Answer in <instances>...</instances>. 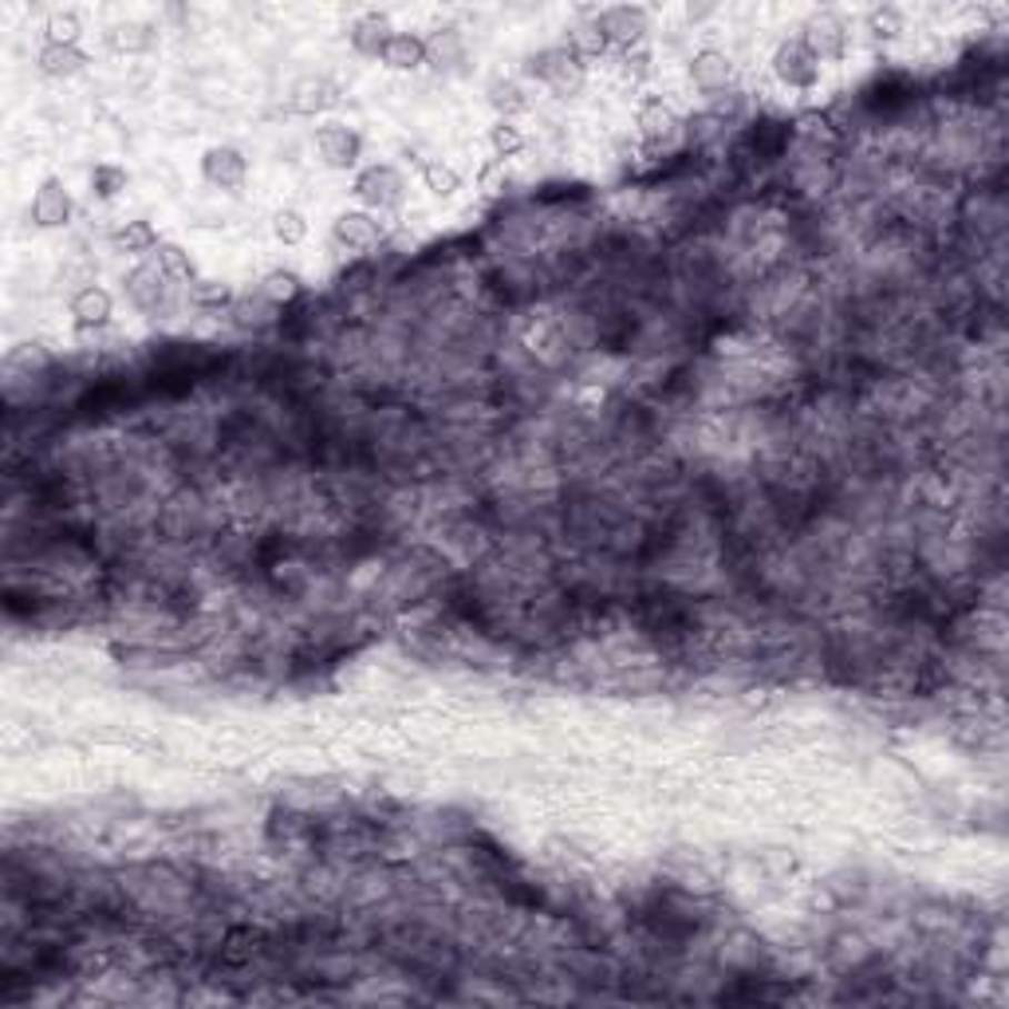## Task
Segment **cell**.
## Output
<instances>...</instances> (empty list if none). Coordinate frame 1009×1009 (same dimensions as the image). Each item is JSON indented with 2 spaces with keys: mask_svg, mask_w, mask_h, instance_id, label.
<instances>
[{
  "mask_svg": "<svg viewBox=\"0 0 1009 1009\" xmlns=\"http://www.w3.org/2000/svg\"><path fill=\"white\" fill-rule=\"evenodd\" d=\"M127 170L122 166H114V162H99L96 170H91V198H99V201H111V198H119L122 190H127Z\"/></svg>",
  "mask_w": 1009,
  "mask_h": 1009,
  "instance_id": "cell-24",
  "label": "cell"
},
{
  "mask_svg": "<svg viewBox=\"0 0 1009 1009\" xmlns=\"http://www.w3.org/2000/svg\"><path fill=\"white\" fill-rule=\"evenodd\" d=\"M114 249L119 252H131V257H147V252H154L158 244H162V237H158V229L150 226L147 218L139 221H127V226L114 229Z\"/></svg>",
  "mask_w": 1009,
  "mask_h": 1009,
  "instance_id": "cell-20",
  "label": "cell"
},
{
  "mask_svg": "<svg viewBox=\"0 0 1009 1009\" xmlns=\"http://www.w3.org/2000/svg\"><path fill=\"white\" fill-rule=\"evenodd\" d=\"M636 131L643 134L651 147H662V142H670L682 131V119L662 96H647L643 103L636 107Z\"/></svg>",
  "mask_w": 1009,
  "mask_h": 1009,
  "instance_id": "cell-11",
  "label": "cell"
},
{
  "mask_svg": "<svg viewBox=\"0 0 1009 1009\" xmlns=\"http://www.w3.org/2000/svg\"><path fill=\"white\" fill-rule=\"evenodd\" d=\"M801 44L809 48L817 63H840L848 56V44H852V32H848V24L836 12H817L805 24Z\"/></svg>",
  "mask_w": 1009,
  "mask_h": 1009,
  "instance_id": "cell-4",
  "label": "cell"
},
{
  "mask_svg": "<svg viewBox=\"0 0 1009 1009\" xmlns=\"http://www.w3.org/2000/svg\"><path fill=\"white\" fill-rule=\"evenodd\" d=\"M489 107H493V111L501 114V119H509V122H513V114L529 111V107H532V99H529V91H525V83H521V79L497 76L493 83H489Z\"/></svg>",
  "mask_w": 1009,
  "mask_h": 1009,
  "instance_id": "cell-18",
  "label": "cell"
},
{
  "mask_svg": "<svg viewBox=\"0 0 1009 1009\" xmlns=\"http://www.w3.org/2000/svg\"><path fill=\"white\" fill-rule=\"evenodd\" d=\"M340 103V91H336V83H328V79H300L297 88H292V96H288V107L297 114H320L328 111V107Z\"/></svg>",
  "mask_w": 1009,
  "mask_h": 1009,
  "instance_id": "cell-17",
  "label": "cell"
},
{
  "mask_svg": "<svg viewBox=\"0 0 1009 1009\" xmlns=\"http://www.w3.org/2000/svg\"><path fill=\"white\" fill-rule=\"evenodd\" d=\"M769 63H773V76L792 91H812L820 83V63L812 60V52L801 44V36L781 40V44L773 48V60Z\"/></svg>",
  "mask_w": 1009,
  "mask_h": 1009,
  "instance_id": "cell-7",
  "label": "cell"
},
{
  "mask_svg": "<svg viewBox=\"0 0 1009 1009\" xmlns=\"http://www.w3.org/2000/svg\"><path fill=\"white\" fill-rule=\"evenodd\" d=\"M166 292H170V280L158 264H139V269L127 277V297H131L134 308L142 312H158L166 304Z\"/></svg>",
  "mask_w": 1009,
  "mask_h": 1009,
  "instance_id": "cell-14",
  "label": "cell"
},
{
  "mask_svg": "<svg viewBox=\"0 0 1009 1009\" xmlns=\"http://www.w3.org/2000/svg\"><path fill=\"white\" fill-rule=\"evenodd\" d=\"M154 264L166 272V280H186V284H193L198 280V264H193V257L182 249V244L174 241H162L154 249Z\"/></svg>",
  "mask_w": 1009,
  "mask_h": 1009,
  "instance_id": "cell-21",
  "label": "cell"
},
{
  "mask_svg": "<svg viewBox=\"0 0 1009 1009\" xmlns=\"http://www.w3.org/2000/svg\"><path fill=\"white\" fill-rule=\"evenodd\" d=\"M379 60L391 71H422L430 63V44L414 32H394Z\"/></svg>",
  "mask_w": 1009,
  "mask_h": 1009,
  "instance_id": "cell-15",
  "label": "cell"
},
{
  "mask_svg": "<svg viewBox=\"0 0 1009 1009\" xmlns=\"http://www.w3.org/2000/svg\"><path fill=\"white\" fill-rule=\"evenodd\" d=\"M201 178L221 193H241L249 182V158L237 147H209L201 154Z\"/></svg>",
  "mask_w": 1009,
  "mask_h": 1009,
  "instance_id": "cell-8",
  "label": "cell"
},
{
  "mask_svg": "<svg viewBox=\"0 0 1009 1009\" xmlns=\"http://www.w3.org/2000/svg\"><path fill=\"white\" fill-rule=\"evenodd\" d=\"M272 237L284 244H300L308 237V218L300 209H280L277 218H272Z\"/></svg>",
  "mask_w": 1009,
  "mask_h": 1009,
  "instance_id": "cell-27",
  "label": "cell"
},
{
  "mask_svg": "<svg viewBox=\"0 0 1009 1009\" xmlns=\"http://www.w3.org/2000/svg\"><path fill=\"white\" fill-rule=\"evenodd\" d=\"M331 233H336V241L348 252H371L383 241V221L371 209H343L340 218H336V226H331Z\"/></svg>",
  "mask_w": 1009,
  "mask_h": 1009,
  "instance_id": "cell-10",
  "label": "cell"
},
{
  "mask_svg": "<svg viewBox=\"0 0 1009 1009\" xmlns=\"http://www.w3.org/2000/svg\"><path fill=\"white\" fill-rule=\"evenodd\" d=\"M76 213V201H71V190L60 182V178H44L36 186L32 193V206H28V218H32L36 229H63Z\"/></svg>",
  "mask_w": 1009,
  "mask_h": 1009,
  "instance_id": "cell-9",
  "label": "cell"
},
{
  "mask_svg": "<svg viewBox=\"0 0 1009 1009\" xmlns=\"http://www.w3.org/2000/svg\"><path fill=\"white\" fill-rule=\"evenodd\" d=\"M79 32H83V24H79L76 12H56V17L48 20V40H60V44H76Z\"/></svg>",
  "mask_w": 1009,
  "mask_h": 1009,
  "instance_id": "cell-29",
  "label": "cell"
},
{
  "mask_svg": "<svg viewBox=\"0 0 1009 1009\" xmlns=\"http://www.w3.org/2000/svg\"><path fill=\"white\" fill-rule=\"evenodd\" d=\"M596 32L603 36V44L616 48L619 56L631 52V48H643L647 32H651V17L647 9H631V4H616V9H603L596 17Z\"/></svg>",
  "mask_w": 1009,
  "mask_h": 1009,
  "instance_id": "cell-3",
  "label": "cell"
},
{
  "mask_svg": "<svg viewBox=\"0 0 1009 1009\" xmlns=\"http://www.w3.org/2000/svg\"><path fill=\"white\" fill-rule=\"evenodd\" d=\"M868 28H871V36H876V40H891V36L903 32V17H899L896 9H871Z\"/></svg>",
  "mask_w": 1009,
  "mask_h": 1009,
  "instance_id": "cell-28",
  "label": "cell"
},
{
  "mask_svg": "<svg viewBox=\"0 0 1009 1009\" xmlns=\"http://www.w3.org/2000/svg\"><path fill=\"white\" fill-rule=\"evenodd\" d=\"M529 76H537L545 88L552 91V96L568 99L576 96V91L583 88V79H588V68H583V56L576 52L572 44H552L545 48V52H537L529 60Z\"/></svg>",
  "mask_w": 1009,
  "mask_h": 1009,
  "instance_id": "cell-1",
  "label": "cell"
},
{
  "mask_svg": "<svg viewBox=\"0 0 1009 1009\" xmlns=\"http://www.w3.org/2000/svg\"><path fill=\"white\" fill-rule=\"evenodd\" d=\"M111 44L119 48V52L139 56V52H150V48L158 44V32L150 24H119L111 32Z\"/></svg>",
  "mask_w": 1009,
  "mask_h": 1009,
  "instance_id": "cell-26",
  "label": "cell"
},
{
  "mask_svg": "<svg viewBox=\"0 0 1009 1009\" xmlns=\"http://www.w3.org/2000/svg\"><path fill=\"white\" fill-rule=\"evenodd\" d=\"M529 147V139H525V131L517 127V122L509 119H497L493 127H489V150H493V158H517L521 150Z\"/></svg>",
  "mask_w": 1009,
  "mask_h": 1009,
  "instance_id": "cell-23",
  "label": "cell"
},
{
  "mask_svg": "<svg viewBox=\"0 0 1009 1009\" xmlns=\"http://www.w3.org/2000/svg\"><path fill=\"white\" fill-rule=\"evenodd\" d=\"M190 300L206 312H221V308L233 304V288L226 280H193L190 284Z\"/></svg>",
  "mask_w": 1009,
  "mask_h": 1009,
  "instance_id": "cell-25",
  "label": "cell"
},
{
  "mask_svg": "<svg viewBox=\"0 0 1009 1009\" xmlns=\"http://www.w3.org/2000/svg\"><path fill=\"white\" fill-rule=\"evenodd\" d=\"M351 190H356V198L363 201V209H371V213H391V209H399L402 201H407V178H402L391 162H374V166H363V170H359Z\"/></svg>",
  "mask_w": 1009,
  "mask_h": 1009,
  "instance_id": "cell-2",
  "label": "cell"
},
{
  "mask_svg": "<svg viewBox=\"0 0 1009 1009\" xmlns=\"http://www.w3.org/2000/svg\"><path fill=\"white\" fill-rule=\"evenodd\" d=\"M304 297V280L297 277L292 269H272L261 277V300L272 308H284L292 304V300Z\"/></svg>",
  "mask_w": 1009,
  "mask_h": 1009,
  "instance_id": "cell-19",
  "label": "cell"
},
{
  "mask_svg": "<svg viewBox=\"0 0 1009 1009\" xmlns=\"http://www.w3.org/2000/svg\"><path fill=\"white\" fill-rule=\"evenodd\" d=\"M71 323H76L79 331H99V328H107L111 323V316H114V297L107 292L103 284H83L71 297Z\"/></svg>",
  "mask_w": 1009,
  "mask_h": 1009,
  "instance_id": "cell-13",
  "label": "cell"
},
{
  "mask_svg": "<svg viewBox=\"0 0 1009 1009\" xmlns=\"http://www.w3.org/2000/svg\"><path fill=\"white\" fill-rule=\"evenodd\" d=\"M422 186H427L430 198L450 201L461 190V174L450 162H442V158H430V162H422Z\"/></svg>",
  "mask_w": 1009,
  "mask_h": 1009,
  "instance_id": "cell-22",
  "label": "cell"
},
{
  "mask_svg": "<svg viewBox=\"0 0 1009 1009\" xmlns=\"http://www.w3.org/2000/svg\"><path fill=\"white\" fill-rule=\"evenodd\" d=\"M623 71L627 76H651V52L647 48H631V52H623Z\"/></svg>",
  "mask_w": 1009,
  "mask_h": 1009,
  "instance_id": "cell-30",
  "label": "cell"
},
{
  "mask_svg": "<svg viewBox=\"0 0 1009 1009\" xmlns=\"http://www.w3.org/2000/svg\"><path fill=\"white\" fill-rule=\"evenodd\" d=\"M316 154L328 170H356L359 158H363V134L348 122H323L316 131Z\"/></svg>",
  "mask_w": 1009,
  "mask_h": 1009,
  "instance_id": "cell-6",
  "label": "cell"
},
{
  "mask_svg": "<svg viewBox=\"0 0 1009 1009\" xmlns=\"http://www.w3.org/2000/svg\"><path fill=\"white\" fill-rule=\"evenodd\" d=\"M36 68L44 71L48 79H71V76H79V71L88 68V56H83V48L79 44L48 40V44L40 48V56H36Z\"/></svg>",
  "mask_w": 1009,
  "mask_h": 1009,
  "instance_id": "cell-16",
  "label": "cell"
},
{
  "mask_svg": "<svg viewBox=\"0 0 1009 1009\" xmlns=\"http://www.w3.org/2000/svg\"><path fill=\"white\" fill-rule=\"evenodd\" d=\"M391 36H394V28H391V17H387V12H359L348 28V44H351V52L367 56V60H379L383 48L391 44Z\"/></svg>",
  "mask_w": 1009,
  "mask_h": 1009,
  "instance_id": "cell-12",
  "label": "cell"
},
{
  "mask_svg": "<svg viewBox=\"0 0 1009 1009\" xmlns=\"http://www.w3.org/2000/svg\"><path fill=\"white\" fill-rule=\"evenodd\" d=\"M733 79H738V63H733L730 52L722 48H702V52L690 56V83L695 91L710 99H722L733 91Z\"/></svg>",
  "mask_w": 1009,
  "mask_h": 1009,
  "instance_id": "cell-5",
  "label": "cell"
}]
</instances>
